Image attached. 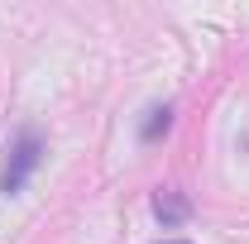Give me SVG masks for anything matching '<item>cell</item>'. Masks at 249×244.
I'll return each mask as SVG.
<instances>
[{"label":"cell","instance_id":"obj_2","mask_svg":"<svg viewBox=\"0 0 249 244\" xmlns=\"http://www.w3.org/2000/svg\"><path fill=\"white\" fill-rule=\"evenodd\" d=\"M154 215L163 225H182L187 215H192V201H187L182 192H158L154 196Z\"/></svg>","mask_w":249,"mask_h":244},{"label":"cell","instance_id":"obj_4","mask_svg":"<svg viewBox=\"0 0 249 244\" xmlns=\"http://www.w3.org/2000/svg\"><path fill=\"white\" fill-rule=\"evenodd\" d=\"M168 244H187V240H168Z\"/></svg>","mask_w":249,"mask_h":244},{"label":"cell","instance_id":"obj_3","mask_svg":"<svg viewBox=\"0 0 249 244\" xmlns=\"http://www.w3.org/2000/svg\"><path fill=\"white\" fill-rule=\"evenodd\" d=\"M168 124H173V105H154V110H149V120L139 124V139H144V144H154L158 134H168Z\"/></svg>","mask_w":249,"mask_h":244},{"label":"cell","instance_id":"obj_1","mask_svg":"<svg viewBox=\"0 0 249 244\" xmlns=\"http://www.w3.org/2000/svg\"><path fill=\"white\" fill-rule=\"evenodd\" d=\"M38 163H43V134L24 124L15 139H10V149H5V168H0V192L5 196H15V192H24L34 173H38Z\"/></svg>","mask_w":249,"mask_h":244}]
</instances>
